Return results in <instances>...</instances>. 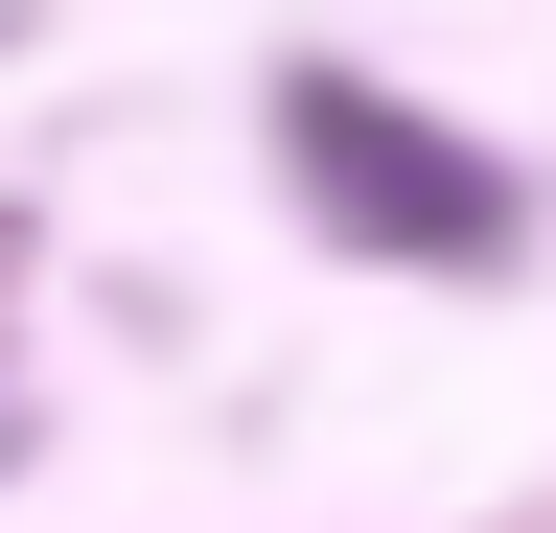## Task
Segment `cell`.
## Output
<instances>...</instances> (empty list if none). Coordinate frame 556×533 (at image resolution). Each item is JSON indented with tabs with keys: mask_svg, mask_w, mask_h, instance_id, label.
<instances>
[{
	"mask_svg": "<svg viewBox=\"0 0 556 533\" xmlns=\"http://www.w3.org/2000/svg\"><path fill=\"white\" fill-rule=\"evenodd\" d=\"M278 140H302V210H325V232H371V255H486V232H510V186L441 163L394 93H325V71H302V93H278Z\"/></svg>",
	"mask_w": 556,
	"mask_h": 533,
	"instance_id": "obj_1",
	"label": "cell"
}]
</instances>
